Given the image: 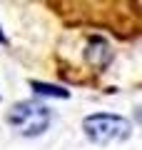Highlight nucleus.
<instances>
[{"label": "nucleus", "instance_id": "nucleus-4", "mask_svg": "<svg viewBox=\"0 0 142 150\" xmlns=\"http://www.w3.org/2000/svg\"><path fill=\"white\" fill-rule=\"evenodd\" d=\"M135 118H137V123H140V125H142V105H140V108H137V112H135Z\"/></svg>", "mask_w": 142, "mask_h": 150}, {"label": "nucleus", "instance_id": "nucleus-1", "mask_svg": "<svg viewBox=\"0 0 142 150\" xmlns=\"http://www.w3.org/2000/svg\"><path fill=\"white\" fill-rule=\"evenodd\" d=\"M5 120H8V125L15 128L20 135H25V138H37V135H42L50 128L53 112H50L47 105H42V103H37V100H20V103H15V105L8 110Z\"/></svg>", "mask_w": 142, "mask_h": 150}, {"label": "nucleus", "instance_id": "nucleus-5", "mask_svg": "<svg viewBox=\"0 0 142 150\" xmlns=\"http://www.w3.org/2000/svg\"><path fill=\"white\" fill-rule=\"evenodd\" d=\"M0 43H3V30H0Z\"/></svg>", "mask_w": 142, "mask_h": 150}, {"label": "nucleus", "instance_id": "nucleus-2", "mask_svg": "<svg viewBox=\"0 0 142 150\" xmlns=\"http://www.w3.org/2000/svg\"><path fill=\"white\" fill-rule=\"evenodd\" d=\"M82 130L90 143L95 145H110V143H122L130 138L132 125L127 118L112 115V112H95L82 120Z\"/></svg>", "mask_w": 142, "mask_h": 150}, {"label": "nucleus", "instance_id": "nucleus-3", "mask_svg": "<svg viewBox=\"0 0 142 150\" xmlns=\"http://www.w3.org/2000/svg\"><path fill=\"white\" fill-rule=\"evenodd\" d=\"M32 90L37 95H53V98H70V90L65 88H58V85H47V83H37L32 80Z\"/></svg>", "mask_w": 142, "mask_h": 150}]
</instances>
